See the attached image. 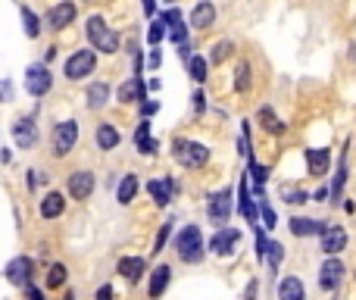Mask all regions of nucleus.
Listing matches in <instances>:
<instances>
[{
  "mask_svg": "<svg viewBox=\"0 0 356 300\" xmlns=\"http://www.w3.org/2000/svg\"><path fill=\"white\" fill-rule=\"evenodd\" d=\"M85 31H87L91 47L100 50V53H116V50H119V35L110 28V25H106L103 16H87Z\"/></svg>",
  "mask_w": 356,
  "mask_h": 300,
  "instance_id": "obj_1",
  "label": "nucleus"
},
{
  "mask_svg": "<svg viewBox=\"0 0 356 300\" xmlns=\"http://www.w3.org/2000/svg\"><path fill=\"white\" fill-rule=\"evenodd\" d=\"M172 153H175V160H178V166H185V169H203L206 162H210V147L200 141L178 138V141L172 144Z\"/></svg>",
  "mask_w": 356,
  "mask_h": 300,
  "instance_id": "obj_2",
  "label": "nucleus"
},
{
  "mask_svg": "<svg viewBox=\"0 0 356 300\" xmlns=\"http://www.w3.org/2000/svg\"><path fill=\"white\" fill-rule=\"evenodd\" d=\"M175 250H178L181 262H200L203 260V235L197 225H185L175 238Z\"/></svg>",
  "mask_w": 356,
  "mask_h": 300,
  "instance_id": "obj_3",
  "label": "nucleus"
},
{
  "mask_svg": "<svg viewBox=\"0 0 356 300\" xmlns=\"http://www.w3.org/2000/svg\"><path fill=\"white\" fill-rule=\"evenodd\" d=\"M94 69H97V50H87L85 47V50H75V53L69 56L62 72H66L69 81H81V78H87Z\"/></svg>",
  "mask_w": 356,
  "mask_h": 300,
  "instance_id": "obj_4",
  "label": "nucleus"
},
{
  "mask_svg": "<svg viewBox=\"0 0 356 300\" xmlns=\"http://www.w3.org/2000/svg\"><path fill=\"white\" fill-rule=\"evenodd\" d=\"M50 88H53V75H50L47 62H31V66L25 69V91H28L31 97H44Z\"/></svg>",
  "mask_w": 356,
  "mask_h": 300,
  "instance_id": "obj_5",
  "label": "nucleus"
},
{
  "mask_svg": "<svg viewBox=\"0 0 356 300\" xmlns=\"http://www.w3.org/2000/svg\"><path fill=\"white\" fill-rule=\"evenodd\" d=\"M231 210H235V203H231V188H222V191L210 194V203H206V216H210L212 225H225L231 219Z\"/></svg>",
  "mask_w": 356,
  "mask_h": 300,
  "instance_id": "obj_6",
  "label": "nucleus"
},
{
  "mask_svg": "<svg viewBox=\"0 0 356 300\" xmlns=\"http://www.w3.org/2000/svg\"><path fill=\"white\" fill-rule=\"evenodd\" d=\"M75 141H78V122L75 119L60 122L53 128V156H66L75 147Z\"/></svg>",
  "mask_w": 356,
  "mask_h": 300,
  "instance_id": "obj_7",
  "label": "nucleus"
},
{
  "mask_svg": "<svg viewBox=\"0 0 356 300\" xmlns=\"http://www.w3.org/2000/svg\"><path fill=\"white\" fill-rule=\"evenodd\" d=\"M344 247H347V231H344L341 225H325V228L319 231V250H322L325 256H337Z\"/></svg>",
  "mask_w": 356,
  "mask_h": 300,
  "instance_id": "obj_8",
  "label": "nucleus"
},
{
  "mask_svg": "<svg viewBox=\"0 0 356 300\" xmlns=\"http://www.w3.org/2000/svg\"><path fill=\"white\" fill-rule=\"evenodd\" d=\"M237 244H241V231L228 228V225H225V228H219L216 235L210 238V250L216 256H231L237 250Z\"/></svg>",
  "mask_w": 356,
  "mask_h": 300,
  "instance_id": "obj_9",
  "label": "nucleus"
},
{
  "mask_svg": "<svg viewBox=\"0 0 356 300\" xmlns=\"http://www.w3.org/2000/svg\"><path fill=\"white\" fill-rule=\"evenodd\" d=\"M31 272H35V262H31L28 256H12V260L6 262V269H3L6 281H10V285H19V288L28 285Z\"/></svg>",
  "mask_w": 356,
  "mask_h": 300,
  "instance_id": "obj_10",
  "label": "nucleus"
},
{
  "mask_svg": "<svg viewBox=\"0 0 356 300\" xmlns=\"http://www.w3.org/2000/svg\"><path fill=\"white\" fill-rule=\"evenodd\" d=\"M341 278H344L341 256H328V260L322 262V269H319V288H322V291H337Z\"/></svg>",
  "mask_w": 356,
  "mask_h": 300,
  "instance_id": "obj_11",
  "label": "nucleus"
},
{
  "mask_svg": "<svg viewBox=\"0 0 356 300\" xmlns=\"http://www.w3.org/2000/svg\"><path fill=\"white\" fill-rule=\"evenodd\" d=\"M12 141H16V147H22V150L35 147V144H37V125H35V119H31V116L16 119V122H12Z\"/></svg>",
  "mask_w": 356,
  "mask_h": 300,
  "instance_id": "obj_12",
  "label": "nucleus"
},
{
  "mask_svg": "<svg viewBox=\"0 0 356 300\" xmlns=\"http://www.w3.org/2000/svg\"><path fill=\"white\" fill-rule=\"evenodd\" d=\"M75 12H78V10H75L72 0H62V3H56V6H50V10H47V25L53 31H62L66 25L75 22Z\"/></svg>",
  "mask_w": 356,
  "mask_h": 300,
  "instance_id": "obj_13",
  "label": "nucleus"
},
{
  "mask_svg": "<svg viewBox=\"0 0 356 300\" xmlns=\"http://www.w3.org/2000/svg\"><path fill=\"white\" fill-rule=\"evenodd\" d=\"M66 188H69V194H72L75 200H87L94 194V172H87V169H78V172L69 175Z\"/></svg>",
  "mask_w": 356,
  "mask_h": 300,
  "instance_id": "obj_14",
  "label": "nucleus"
},
{
  "mask_svg": "<svg viewBox=\"0 0 356 300\" xmlns=\"http://www.w3.org/2000/svg\"><path fill=\"white\" fill-rule=\"evenodd\" d=\"M144 94H147V85L141 81V75H135V78H128V81H122V85H119L116 97L122 100V103H141Z\"/></svg>",
  "mask_w": 356,
  "mask_h": 300,
  "instance_id": "obj_15",
  "label": "nucleus"
},
{
  "mask_svg": "<svg viewBox=\"0 0 356 300\" xmlns=\"http://www.w3.org/2000/svg\"><path fill=\"white\" fill-rule=\"evenodd\" d=\"M306 166H310V175L312 178H322L331 166V153L325 147H310L306 150Z\"/></svg>",
  "mask_w": 356,
  "mask_h": 300,
  "instance_id": "obj_16",
  "label": "nucleus"
},
{
  "mask_svg": "<svg viewBox=\"0 0 356 300\" xmlns=\"http://www.w3.org/2000/svg\"><path fill=\"white\" fill-rule=\"evenodd\" d=\"M135 147L141 150L144 156H150V153H156V150H160V141H156V138H150V122H147V119H141V122H137V128H135Z\"/></svg>",
  "mask_w": 356,
  "mask_h": 300,
  "instance_id": "obj_17",
  "label": "nucleus"
},
{
  "mask_svg": "<svg viewBox=\"0 0 356 300\" xmlns=\"http://www.w3.org/2000/svg\"><path fill=\"white\" fill-rule=\"evenodd\" d=\"M212 22H216V6H212L210 0H200V3L191 10V25L203 31V28H210Z\"/></svg>",
  "mask_w": 356,
  "mask_h": 300,
  "instance_id": "obj_18",
  "label": "nucleus"
},
{
  "mask_svg": "<svg viewBox=\"0 0 356 300\" xmlns=\"http://www.w3.org/2000/svg\"><path fill=\"white\" fill-rule=\"evenodd\" d=\"M278 300H306V291H303V281L297 275H285L278 281Z\"/></svg>",
  "mask_w": 356,
  "mask_h": 300,
  "instance_id": "obj_19",
  "label": "nucleus"
},
{
  "mask_svg": "<svg viewBox=\"0 0 356 300\" xmlns=\"http://www.w3.org/2000/svg\"><path fill=\"white\" fill-rule=\"evenodd\" d=\"M291 235H297V238H310V235H319V231L325 228V222L322 219H306V216H297V219H291Z\"/></svg>",
  "mask_w": 356,
  "mask_h": 300,
  "instance_id": "obj_20",
  "label": "nucleus"
},
{
  "mask_svg": "<svg viewBox=\"0 0 356 300\" xmlns=\"http://www.w3.org/2000/svg\"><path fill=\"white\" fill-rule=\"evenodd\" d=\"M169 281H172V269L162 262V266H156L153 272H150V297H162V291L169 288Z\"/></svg>",
  "mask_w": 356,
  "mask_h": 300,
  "instance_id": "obj_21",
  "label": "nucleus"
},
{
  "mask_svg": "<svg viewBox=\"0 0 356 300\" xmlns=\"http://www.w3.org/2000/svg\"><path fill=\"white\" fill-rule=\"evenodd\" d=\"M119 141H122V135H119V128L112 122H100L97 125V147L100 150H116Z\"/></svg>",
  "mask_w": 356,
  "mask_h": 300,
  "instance_id": "obj_22",
  "label": "nucleus"
},
{
  "mask_svg": "<svg viewBox=\"0 0 356 300\" xmlns=\"http://www.w3.org/2000/svg\"><path fill=\"white\" fill-rule=\"evenodd\" d=\"M87 110H103L106 100H110V85H103V81H94V85H87Z\"/></svg>",
  "mask_w": 356,
  "mask_h": 300,
  "instance_id": "obj_23",
  "label": "nucleus"
},
{
  "mask_svg": "<svg viewBox=\"0 0 356 300\" xmlns=\"http://www.w3.org/2000/svg\"><path fill=\"white\" fill-rule=\"evenodd\" d=\"M256 119H260V125L269 131V135H285V128H287V125L275 116L272 106H260V110H256Z\"/></svg>",
  "mask_w": 356,
  "mask_h": 300,
  "instance_id": "obj_24",
  "label": "nucleus"
},
{
  "mask_svg": "<svg viewBox=\"0 0 356 300\" xmlns=\"http://www.w3.org/2000/svg\"><path fill=\"white\" fill-rule=\"evenodd\" d=\"M116 269H119V275H122L125 281H137L144 275V260L141 256H122Z\"/></svg>",
  "mask_w": 356,
  "mask_h": 300,
  "instance_id": "obj_25",
  "label": "nucleus"
},
{
  "mask_svg": "<svg viewBox=\"0 0 356 300\" xmlns=\"http://www.w3.org/2000/svg\"><path fill=\"white\" fill-rule=\"evenodd\" d=\"M62 210H66V200H62V194H60V191H50L47 197L41 200V216H44V219H56V216H62Z\"/></svg>",
  "mask_w": 356,
  "mask_h": 300,
  "instance_id": "obj_26",
  "label": "nucleus"
},
{
  "mask_svg": "<svg viewBox=\"0 0 356 300\" xmlns=\"http://www.w3.org/2000/svg\"><path fill=\"white\" fill-rule=\"evenodd\" d=\"M137 188H141V181H137V175H125L122 181H119V191H116V200L122 206H128L131 200H135V194H137Z\"/></svg>",
  "mask_w": 356,
  "mask_h": 300,
  "instance_id": "obj_27",
  "label": "nucleus"
},
{
  "mask_svg": "<svg viewBox=\"0 0 356 300\" xmlns=\"http://www.w3.org/2000/svg\"><path fill=\"white\" fill-rule=\"evenodd\" d=\"M172 188H175L172 181H160V178H156V181H150V185H147V191H150V197H153L156 203L166 206L169 200H172Z\"/></svg>",
  "mask_w": 356,
  "mask_h": 300,
  "instance_id": "obj_28",
  "label": "nucleus"
},
{
  "mask_svg": "<svg viewBox=\"0 0 356 300\" xmlns=\"http://www.w3.org/2000/svg\"><path fill=\"white\" fill-rule=\"evenodd\" d=\"M22 28L28 38H37L41 35V19L35 16V10H28V6H22Z\"/></svg>",
  "mask_w": 356,
  "mask_h": 300,
  "instance_id": "obj_29",
  "label": "nucleus"
},
{
  "mask_svg": "<svg viewBox=\"0 0 356 300\" xmlns=\"http://www.w3.org/2000/svg\"><path fill=\"white\" fill-rule=\"evenodd\" d=\"M281 197H285V203H294V206L310 203V194H306L303 188H294V185H285V188H281Z\"/></svg>",
  "mask_w": 356,
  "mask_h": 300,
  "instance_id": "obj_30",
  "label": "nucleus"
},
{
  "mask_svg": "<svg viewBox=\"0 0 356 300\" xmlns=\"http://www.w3.org/2000/svg\"><path fill=\"white\" fill-rule=\"evenodd\" d=\"M206 66H210V62L203 60V56H187V72H191V78L197 81H206Z\"/></svg>",
  "mask_w": 356,
  "mask_h": 300,
  "instance_id": "obj_31",
  "label": "nucleus"
},
{
  "mask_svg": "<svg viewBox=\"0 0 356 300\" xmlns=\"http://www.w3.org/2000/svg\"><path fill=\"white\" fill-rule=\"evenodd\" d=\"M235 88L237 91H250V62L247 60H241L237 62V69H235Z\"/></svg>",
  "mask_w": 356,
  "mask_h": 300,
  "instance_id": "obj_32",
  "label": "nucleus"
},
{
  "mask_svg": "<svg viewBox=\"0 0 356 300\" xmlns=\"http://www.w3.org/2000/svg\"><path fill=\"white\" fill-rule=\"evenodd\" d=\"M344 175H347V153L341 156V169H337V178H334V185H331V203H337L341 200V191H344Z\"/></svg>",
  "mask_w": 356,
  "mask_h": 300,
  "instance_id": "obj_33",
  "label": "nucleus"
},
{
  "mask_svg": "<svg viewBox=\"0 0 356 300\" xmlns=\"http://www.w3.org/2000/svg\"><path fill=\"white\" fill-rule=\"evenodd\" d=\"M66 266H62V262H53V266H50V272H47V288H62L66 285Z\"/></svg>",
  "mask_w": 356,
  "mask_h": 300,
  "instance_id": "obj_34",
  "label": "nucleus"
},
{
  "mask_svg": "<svg viewBox=\"0 0 356 300\" xmlns=\"http://www.w3.org/2000/svg\"><path fill=\"white\" fill-rule=\"evenodd\" d=\"M241 212L253 222L256 219V206H253V200H250V191H247V178H241Z\"/></svg>",
  "mask_w": 356,
  "mask_h": 300,
  "instance_id": "obj_35",
  "label": "nucleus"
},
{
  "mask_svg": "<svg viewBox=\"0 0 356 300\" xmlns=\"http://www.w3.org/2000/svg\"><path fill=\"white\" fill-rule=\"evenodd\" d=\"M250 172H253V181H256V191L262 194V185L269 181V166H260V162L250 156Z\"/></svg>",
  "mask_w": 356,
  "mask_h": 300,
  "instance_id": "obj_36",
  "label": "nucleus"
},
{
  "mask_svg": "<svg viewBox=\"0 0 356 300\" xmlns=\"http://www.w3.org/2000/svg\"><path fill=\"white\" fill-rule=\"evenodd\" d=\"M262 260H269V266H278L281 260H285V247H281L278 241H269V250H266V256H262Z\"/></svg>",
  "mask_w": 356,
  "mask_h": 300,
  "instance_id": "obj_37",
  "label": "nucleus"
},
{
  "mask_svg": "<svg viewBox=\"0 0 356 300\" xmlns=\"http://www.w3.org/2000/svg\"><path fill=\"white\" fill-rule=\"evenodd\" d=\"M162 38H166V22H162V19H156V22L150 25V31H147V41L150 44H160Z\"/></svg>",
  "mask_w": 356,
  "mask_h": 300,
  "instance_id": "obj_38",
  "label": "nucleus"
},
{
  "mask_svg": "<svg viewBox=\"0 0 356 300\" xmlns=\"http://www.w3.org/2000/svg\"><path fill=\"white\" fill-rule=\"evenodd\" d=\"M228 53H231V41H219L216 47H212V56H210V60H212V66H219V62H222Z\"/></svg>",
  "mask_w": 356,
  "mask_h": 300,
  "instance_id": "obj_39",
  "label": "nucleus"
},
{
  "mask_svg": "<svg viewBox=\"0 0 356 300\" xmlns=\"http://www.w3.org/2000/svg\"><path fill=\"white\" fill-rule=\"evenodd\" d=\"M166 35L172 38L175 44H185V41H187V25H185V22H178V25H169V28H166Z\"/></svg>",
  "mask_w": 356,
  "mask_h": 300,
  "instance_id": "obj_40",
  "label": "nucleus"
},
{
  "mask_svg": "<svg viewBox=\"0 0 356 300\" xmlns=\"http://www.w3.org/2000/svg\"><path fill=\"white\" fill-rule=\"evenodd\" d=\"M169 235H172V222H166V225H162V228H160V235H156V241H153V253H160V250L166 247Z\"/></svg>",
  "mask_w": 356,
  "mask_h": 300,
  "instance_id": "obj_41",
  "label": "nucleus"
},
{
  "mask_svg": "<svg viewBox=\"0 0 356 300\" xmlns=\"http://www.w3.org/2000/svg\"><path fill=\"white\" fill-rule=\"evenodd\" d=\"M260 210H262V222H266V228H275V210L266 203V197L260 200Z\"/></svg>",
  "mask_w": 356,
  "mask_h": 300,
  "instance_id": "obj_42",
  "label": "nucleus"
},
{
  "mask_svg": "<svg viewBox=\"0 0 356 300\" xmlns=\"http://www.w3.org/2000/svg\"><path fill=\"white\" fill-rule=\"evenodd\" d=\"M156 110H160V100H147V97L141 100V112H144V119H147V116H153Z\"/></svg>",
  "mask_w": 356,
  "mask_h": 300,
  "instance_id": "obj_43",
  "label": "nucleus"
},
{
  "mask_svg": "<svg viewBox=\"0 0 356 300\" xmlns=\"http://www.w3.org/2000/svg\"><path fill=\"white\" fill-rule=\"evenodd\" d=\"M266 250H269V238L262 235V231H256V256L262 260V256H266Z\"/></svg>",
  "mask_w": 356,
  "mask_h": 300,
  "instance_id": "obj_44",
  "label": "nucleus"
},
{
  "mask_svg": "<svg viewBox=\"0 0 356 300\" xmlns=\"http://www.w3.org/2000/svg\"><path fill=\"white\" fill-rule=\"evenodd\" d=\"M191 100H194V110H197V112H203V110H206V94H203V91H194V97H191Z\"/></svg>",
  "mask_w": 356,
  "mask_h": 300,
  "instance_id": "obj_45",
  "label": "nucleus"
},
{
  "mask_svg": "<svg viewBox=\"0 0 356 300\" xmlns=\"http://www.w3.org/2000/svg\"><path fill=\"white\" fill-rule=\"evenodd\" d=\"M97 300H116V291H112V285H103L97 291Z\"/></svg>",
  "mask_w": 356,
  "mask_h": 300,
  "instance_id": "obj_46",
  "label": "nucleus"
},
{
  "mask_svg": "<svg viewBox=\"0 0 356 300\" xmlns=\"http://www.w3.org/2000/svg\"><path fill=\"white\" fill-rule=\"evenodd\" d=\"M25 297H28V300H44V294H41V291H37V288L25 285Z\"/></svg>",
  "mask_w": 356,
  "mask_h": 300,
  "instance_id": "obj_47",
  "label": "nucleus"
},
{
  "mask_svg": "<svg viewBox=\"0 0 356 300\" xmlns=\"http://www.w3.org/2000/svg\"><path fill=\"white\" fill-rule=\"evenodd\" d=\"M160 62H162L160 50H153V53H150V69H160Z\"/></svg>",
  "mask_w": 356,
  "mask_h": 300,
  "instance_id": "obj_48",
  "label": "nucleus"
},
{
  "mask_svg": "<svg viewBox=\"0 0 356 300\" xmlns=\"http://www.w3.org/2000/svg\"><path fill=\"white\" fill-rule=\"evenodd\" d=\"M6 97H10V81H3V85H0V103H3Z\"/></svg>",
  "mask_w": 356,
  "mask_h": 300,
  "instance_id": "obj_49",
  "label": "nucleus"
},
{
  "mask_svg": "<svg viewBox=\"0 0 356 300\" xmlns=\"http://www.w3.org/2000/svg\"><path fill=\"white\" fill-rule=\"evenodd\" d=\"M153 10H156V0H144V12H147V16H153Z\"/></svg>",
  "mask_w": 356,
  "mask_h": 300,
  "instance_id": "obj_50",
  "label": "nucleus"
},
{
  "mask_svg": "<svg viewBox=\"0 0 356 300\" xmlns=\"http://www.w3.org/2000/svg\"><path fill=\"white\" fill-rule=\"evenodd\" d=\"M247 300H256V281H250L247 285Z\"/></svg>",
  "mask_w": 356,
  "mask_h": 300,
  "instance_id": "obj_51",
  "label": "nucleus"
},
{
  "mask_svg": "<svg viewBox=\"0 0 356 300\" xmlns=\"http://www.w3.org/2000/svg\"><path fill=\"white\" fill-rule=\"evenodd\" d=\"M141 69H144V60H141V53L135 56V75H141Z\"/></svg>",
  "mask_w": 356,
  "mask_h": 300,
  "instance_id": "obj_52",
  "label": "nucleus"
},
{
  "mask_svg": "<svg viewBox=\"0 0 356 300\" xmlns=\"http://www.w3.org/2000/svg\"><path fill=\"white\" fill-rule=\"evenodd\" d=\"M147 91H160V78H150L147 81Z\"/></svg>",
  "mask_w": 356,
  "mask_h": 300,
  "instance_id": "obj_53",
  "label": "nucleus"
},
{
  "mask_svg": "<svg viewBox=\"0 0 356 300\" xmlns=\"http://www.w3.org/2000/svg\"><path fill=\"white\" fill-rule=\"evenodd\" d=\"M62 300H75V294H66V297H62Z\"/></svg>",
  "mask_w": 356,
  "mask_h": 300,
  "instance_id": "obj_54",
  "label": "nucleus"
}]
</instances>
